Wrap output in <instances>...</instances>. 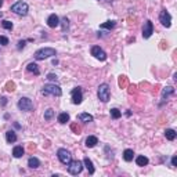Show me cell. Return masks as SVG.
<instances>
[{
    "label": "cell",
    "mask_w": 177,
    "mask_h": 177,
    "mask_svg": "<svg viewBox=\"0 0 177 177\" xmlns=\"http://www.w3.org/2000/svg\"><path fill=\"white\" fill-rule=\"evenodd\" d=\"M111 116H112V119H119L122 116V112L118 108H112V109H111Z\"/></svg>",
    "instance_id": "27"
},
{
    "label": "cell",
    "mask_w": 177,
    "mask_h": 177,
    "mask_svg": "<svg viewBox=\"0 0 177 177\" xmlns=\"http://www.w3.org/2000/svg\"><path fill=\"white\" fill-rule=\"evenodd\" d=\"M55 54H57L55 49H53V47H43V49H39L35 53V60L41 61V60H46V58L54 57Z\"/></svg>",
    "instance_id": "1"
},
{
    "label": "cell",
    "mask_w": 177,
    "mask_h": 177,
    "mask_svg": "<svg viewBox=\"0 0 177 177\" xmlns=\"http://www.w3.org/2000/svg\"><path fill=\"white\" fill-rule=\"evenodd\" d=\"M26 69H28V71H29V72H32L33 75H36V76H37V75L40 73V71H39V66H37V64H35V62H30V64H28Z\"/></svg>",
    "instance_id": "19"
},
{
    "label": "cell",
    "mask_w": 177,
    "mask_h": 177,
    "mask_svg": "<svg viewBox=\"0 0 177 177\" xmlns=\"http://www.w3.org/2000/svg\"><path fill=\"white\" fill-rule=\"evenodd\" d=\"M82 170H83V162H80V160H71V162H69L68 171L72 176H77Z\"/></svg>",
    "instance_id": "7"
},
{
    "label": "cell",
    "mask_w": 177,
    "mask_h": 177,
    "mask_svg": "<svg viewBox=\"0 0 177 177\" xmlns=\"http://www.w3.org/2000/svg\"><path fill=\"white\" fill-rule=\"evenodd\" d=\"M165 136H166V138H167L169 141H173V140H176L177 133L174 132L173 129H166L165 130Z\"/></svg>",
    "instance_id": "22"
},
{
    "label": "cell",
    "mask_w": 177,
    "mask_h": 177,
    "mask_svg": "<svg viewBox=\"0 0 177 177\" xmlns=\"http://www.w3.org/2000/svg\"><path fill=\"white\" fill-rule=\"evenodd\" d=\"M2 6H3V0H0V7H2Z\"/></svg>",
    "instance_id": "38"
},
{
    "label": "cell",
    "mask_w": 177,
    "mask_h": 177,
    "mask_svg": "<svg viewBox=\"0 0 177 177\" xmlns=\"http://www.w3.org/2000/svg\"><path fill=\"white\" fill-rule=\"evenodd\" d=\"M2 26L4 28V29H7V30H11V29H13V22H10V21H7V19H4V21L2 22Z\"/></svg>",
    "instance_id": "29"
},
{
    "label": "cell",
    "mask_w": 177,
    "mask_h": 177,
    "mask_svg": "<svg viewBox=\"0 0 177 177\" xmlns=\"http://www.w3.org/2000/svg\"><path fill=\"white\" fill-rule=\"evenodd\" d=\"M119 86H120V87H126V86H127V77L126 76L119 77Z\"/></svg>",
    "instance_id": "30"
},
{
    "label": "cell",
    "mask_w": 177,
    "mask_h": 177,
    "mask_svg": "<svg viewBox=\"0 0 177 177\" xmlns=\"http://www.w3.org/2000/svg\"><path fill=\"white\" fill-rule=\"evenodd\" d=\"M28 166H29L30 169H37L39 166H40V160L35 156H30L29 159H28Z\"/></svg>",
    "instance_id": "14"
},
{
    "label": "cell",
    "mask_w": 177,
    "mask_h": 177,
    "mask_svg": "<svg viewBox=\"0 0 177 177\" xmlns=\"http://www.w3.org/2000/svg\"><path fill=\"white\" fill-rule=\"evenodd\" d=\"M58 122L62 124L66 123V122H69V113H66V112L60 113V115H58Z\"/></svg>",
    "instance_id": "24"
},
{
    "label": "cell",
    "mask_w": 177,
    "mask_h": 177,
    "mask_svg": "<svg viewBox=\"0 0 177 177\" xmlns=\"http://www.w3.org/2000/svg\"><path fill=\"white\" fill-rule=\"evenodd\" d=\"M53 116H54V109L53 108H49V109L44 111V119L46 120H51Z\"/></svg>",
    "instance_id": "26"
},
{
    "label": "cell",
    "mask_w": 177,
    "mask_h": 177,
    "mask_svg": "<svg viewBox=\"0 0 177 177\" xmlns=\"http://www.w3.org/2000/svg\"><path fill=\"white\" fill-rule=\"evenodd\" d=\"M171 166H174V167L177 166V156H176V155L171 158Z\"/></svg>",
    "instance_id": "36"
},
{
    "label": "cell",
    "mask_w": 177,
    "mask_h": 177,
    "mask_svg": "<svg viewBox=\"0 0 177 177\" xmlns=\"http://www.w3.org/2000/svg\"><path fill=\"white\" fill-rule=\"evenodd\" d=\"M97 96H98L100 101L102 102H108L109 101V86L107 83H102V85L98 86V91H97Z\"/></svg>",
    "instance_id": "3"
},
{
    "label": "cell",
    "mask_w": 177,
    "mask_h": 177,
    "mask_svg": "<svg viewBox=\"0 0 177 177\" xmlns=\"http://www.w3.org/2000/svg\"><path fill=\"white\" fill-rule=\"evenodd\" d=\"M6 140H7V143H10V144L15 143V141H17L15 132H13V130H8V132L6 133Z\"/></svg>",
    "instance_id": "16"
},
{
    "label": "cell",
    "mask_w": 177,
    "mask_h": 177,
    "mask_svg": "<svg viewBox=\"0 0 177 177\" xmlns=\"http://www.w3.org/2000/svg\"><path fill=\"white\" fill-rule=\"evenodd\" d=\"M13 13H15V14H18V15H26L28 14V4L26 3H24V2H17V3H14L13 6H11V8H10Z\"/></svg>",
    "instance_id": "4"
},
{
    "label": "cell",
    "mask_w": 177,
    "mask_h": 177,
    "mask_svg": "<svg viewBox=\"0 0 177 177\" xmlns=\"http://www.w3.org/2000/svg\"><path fill=\"white\" fill-rule=\"evenodd\" d=\"M77 119H79L80 122H93V116L90 115V113H86V112H82L77 115Z\"/></svg>",
    "instance_id": "21"
},
{
    "label": "cell",
    "mask_w": 177,
    "mask_h": 177,
    "mask_svg": "<svg viewBox=\"0 0 177 177\" xmlns=\"http://www.w3.org/2000/svg\"><path fill=\"white\" fill-rule=\"evenodd\" d=\"M91 55H94V57H96L97 60H100V61L107 60V53H105L100 46H93V47H91Z\"/></svg>",
    "instance_id": "11"
},
{
    "label": "cell",
    "mask_w": 177,
    "mask_h": 177,
    "mask_svg": "<svg viewBox=\"0 0 177 177\" xmlns=\"http://www.w3.org/2000/svg\"><path fill=\"white\" fill-rule=\"evenodd\" d=\"M6 88H7L8 91H14V90H15V85H14V82H8L7 85H6Z\"/></svg>",
    "instance_id": "31"
},
{
    "label": "cell",
    "mask_w": 177,
    "mask_h": 177,
    "mask_svg": "<svg viewBox=\"0 0 177 177\" xmlns=\"http://www.w3.org/2000/svg\"><path fill=\"white\" fill-rule=\"evenodd\" d=\"M97 144H98V138H97L96 136H88V137L86 138V147H87V148H93Z\"/></svg>",
    "instance_id": "13"
},
{
    "label": "cell",
    "mask_w": 177,
    "mask_h": 177,
    "mask_svg": "<svg viewBox=\"0 0 177 177\" xmlns=\"http://www.w3.org/2000/svg\"><path fill=\"white\" fill-rule=\"evenodd\" d=\"M0 17H2V13H0Z\"/></svg>",
    "instance_id": "39"
},
{
    "label": "cell",
    "mask_w": 177,
    "mask_h": 177,
    "mask_svg": "<svg viewBox=\"0 0 177 177\" xmlns=\"http://www.w3.org/2000/svg\"><path fill=\"white\" fill-rule=\"evenodd\" d=\"M41 93L46 94V96H47V94H51V96L60 97L61 94H62V90H61V87L58 85H55V83H47V85L43 86Z\"/></svg>",
    "instance_id": "2"
},
{
    "label": "cell",
    "mask_w": 177,
    "mask_h": 177,
    "mask_svg": "<svg viewBox=\"0 0 177 177\" xmlns=\"http://www.w3.org/2000/svg\"><path fill=\"white\" fill-rule=\"evenodd\" d=\"M0 100H2V105H6V104H7V98H6V97H2Z\"/></svg>",
    "instance_id": "37"
},
{
    "label": "cell",
    "mask_w": 177,
    "mask_h": 177,
    "mask_svg": "<svg viewBox=\"0 0 177 177\" xmlns=\"http://www.w3.org/2000/svg\"><path fill=\"white\" fill-rule=\"evenodd\" d=\"M115 25H116V22L115 21H107V22H104V24H101V29H112V28H115Z\"/></svg>",
    "instance_id": "25"
},
{
    "label": "cell",
    "mask_w": 177,
    "mask_h": 177,
    "mask_svg": "<svg viewBox=\"0 0 177 177\" xmlns=\"http://www.w3.org/2000/svg\"><path fill=\"white\" fill-rule=\"evenodd\" d=\"M57 156H58V159H60V162L62 163V165H66V166H68L69 162L72 160L71 152H69L68 149H65V148H60V149H58V151H57Z\"/></svg>",
    "instance_id": "5"
},
{
    "label": "cell",
    "mask_w": 177,
    "mask_h": 177,
    "mask_svg": "<svg viewBox=\"0 0 177 177\" xmlns=\"http://www.w3.org/2000/svg\"><path fill=\"white\" fill-rule=\"evenodd\" d=\"M25 43H26V40H19V41H18V50L24 49V47H25Z\"/></svg>",
    "instance_id": "35"
},
{
    "label": "cell",
    "mask_w": 177,
    "mask_h": 177,
    "mask_svg": "<svg viewBox=\"0 0 177 177\" xmlns=\"http://www.w3.org/2000/svg\"><path fill=\"white\" fill-rule=\"evenodd\" d=\"M133 158H134V152H133V149H124L123 151V159L126 160V162H132Z\"/></svg>",
    "instance_id": "20"
},
{
    "label": "cell",
    "mask_w": 177,
    "mask_h": 177,
    "mask_svg": "<svg viewBox=\"0 0 177 177\" xmlns=\"http://www.w3.org/2000/svg\"><path fill=\"white\" fill-rule=\"evenodd\" d=\"M152 33H154V24H152V21L147 19V21L144 22V26H143V37L149 39Z\"/></svg>",
    "instance_id": "10"
},
{
    "label": "cell",
    "mask_w": 177,
    "mask_h": 177,
    "mask_svg": "<svg viewBox=\"0 0 177 177\" xmlns=\"http://www.w3.org/2000/svg\"><path fill=\"white\" fill-rule=\"evenodd\" d=\"M24 148H22L21 145H17V147H14V149H13V156L14 158H21L22 155H24Z\"/></svg>",
    "instance_id": "23"
},
{
    "label": "cell",
    "mask_w": 177,
    "mask_h": 177,
    "mask_svg": "<svg viewBox=\"0 0 177 177\" xmlns=\"http://www.w3.org/2000/svg\"><path fill=\"white\" fill-rule=\"evenodd\" d=\"M47 79H49V80H57L58 77H57V75H55V73H51V72H50V73L47 75Z\"/></svg>",
    "instance_id": "33"
},
{
    "label": "cell",
    "mask_w": 177,
    "mask_h": 177,
    "mask_svg": "<svg viewBox=\"0 0 177 177\" xmlns=\"http://www.w3.org/2000/svg\"><path fill=\"white\" fill-rule=\"evenodd\" d=\"M60 24L62 25V32H66V29L69 28V19L66 18V17H64V18L60 21Z\"/></svg>",
    "instance_id": "28"
},
{
    "label": "cell",
    "mask_w": 177,
    "mask_h": 177,
    "mask_svg": "<svg viewBox=\"0 0 177 177\" xmlns=\"http://www.w3.org/2000/svg\"><path fill=\"white\" fill-rule=\"evenodd\" d=\"M18 108L21 111H25V112H30L33 109V102L30 98L28 97H21L18 100Z\"/></svg>",
    "instance_id": "6"
},
{
    "label": "cell",
    "mask_w": 177,
    "mask_h": 177,
    "mask_svg": "<svg viewBox=\"0 0 177 177\" xmlns=\"http://www.w3.org/2000/svg\"><path fill=\"white\" fill-rule=\"evenodd\" d=\"M83 165L86 166V169L88 170V173L90 174H94V166H93V162H91V159H88L87 156L83 159Z\"/></svg>",
    "instance_id": "15"
},
{
    "label": "cell",
    "mask_w": 177,
    "mask_h": 177,
    "mask_svg": "<svg viewBox=\"0 0 177 177\" xmlns=\"http://www.w3.org/2000/svg\"><path fill=\"white\" fill-rule=\"evenodd\" d=\"M159 21H160V24H162L165 28H170V25H171L170 13L166 11V10H162V11H160V14H159Z\"/></svg>",
    "instance_id": "8"
},
{
    "label": "cell",
    "mask_w": 177,
    "mask_h": 177,
    "mask_svg": "<svg viewBox=\"0 0 177 177\" xmlns=\"http://www.w3.org/2000/svg\"><path fill=\"white\" fill-rule=\"evenodd\" d=\"M171 94H174V88L171 87V86H166V87L162 90V100L167 98V97L171 96Z\"/></svg>",
    "instance_id": "18"
},
{
    "label": "cell",
    "mask_w": 177,
    "mask_h": 177,
    "mask_svg": "<svg viewBox=\"0 0 177 177\" xmlns=\"http://www.w3.org/2000/svg\"><path fill=\"white\" fill-rule=\"evenodd\" d=\"M47 25H49L50 28H55L60 25V18H58L55 14H51V15H49V18H47Z\"/></svg>",
    "instance_id": "12"
},
{
    "label": "cell",
    "mask_w": 177,
    "mask_h": 177,
    "mask_svg": "<svg viewBox=\"0 0 177 177\" xmlns=\"http://www.w3.org/2000/svg\"><path fill=\"white\" fill-rule=\"evenodd\" d=\"M0 44H2V46H7V44H8V39L6 37V36H0Z\"/></svg>",
    "instance_id": "32"
},
{
    "label": "cell",
    "mask_w": 177,
    "mask_h": 177,
    "mask_svg": "<svg viewBox=\"0 0 177 177\" xmlns=\"http://www.w3.org/2000/svg\"><path fill=\"white\" fill-rule=\"evenodd\" d=\"M148 158L144 156V155H138L137 158H136V163H137V166H147L148 165Z\"/></svg>",
    "instance_id": "17"
},
{
    "label": "cell",
    "mask_w": 177,
    "mask_h": 177,
    "mask_svg": "<svg viewBox=\"0 0 177 177\" xmlns=\"http://www.w3.org/2000/svg\"><path fill=\"white\" fill-rule=\"evenodd\" d=\"M71 129L73 130V132H76V133H79V132H80V127L77 126L76 123H73V124H72V126H71Z\"/></svg>",
    "instance_id": "34"
},
{
    "label": "cell",
    "mask_w": 177,
    "mask_h": 177,
    "mask_svg": "<svg viewBox=\"0 0 177 177\" xmlns=\"http://www.w3.org/2000/svg\"><path fill=\"white\" fill-rule=\"evenodd\" d=\"M71 97H72V102L76 105H79L83 100V91L82 87H75L73 90L71 91Z\"/></svg>",
    "instance_id": "9"
}]
</instances>
